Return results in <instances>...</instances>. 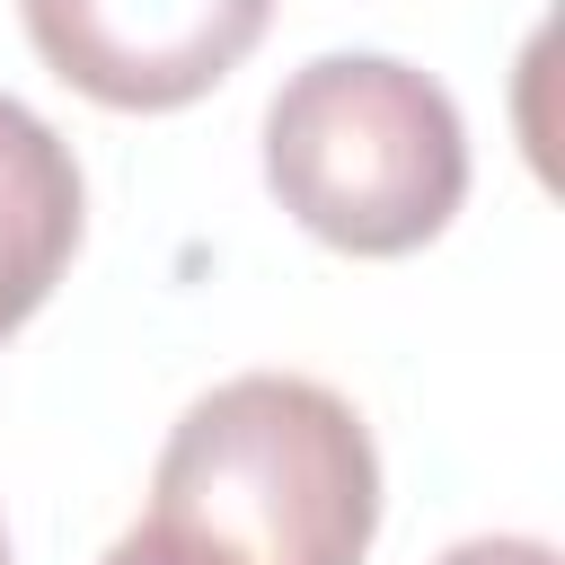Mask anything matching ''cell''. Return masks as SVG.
<instances>
[{
  "instance_id": "6",
  "label": "cell",
  "mask_w": 565,
  "mask_h": 565,
  "mask_svg": "<svg viewBox=\"0 0 565 565\" xmlns=\"http://www.w3.org/2000/svg\"><path fill=\"white\" fill-rule=\"evenodd\" d=\"M106 565H194V556H185V547H168V539L141 521V530H124V539L106 547Z\"/></svg>"
},
{
  "instance_id": "5",
  "label": "cell",
  "mask_w": 565,
  "mask_h": 565,
  "mask_svg": "<svg viewBox=\"0 0 565 565\" xmlns=\"http://www.w3.org/2000/svg\"><path fill=\"white\" fill-rule=\"evenodd\" d=\"M441 565H556L547 539H459Z\"/></svg>"
},
{
  "instance_id": "7",
  "label": "cell",
  "mask_w": 565,
  "mask_h": 565,
  "mask_svg": "<svg viewBox=\"0 0 565 565\" xmlns=\"http://www.w3.org/2000/svg\"><path fill=\"white\" fill-rule=\"evenodd\" d=\"M0 565H9V539H0Z\"/></svg>"
},
{
  "instance_id": "1",
  "label": "cell",
  "mask_w": 565,
  "mask_h": 565,
  "mask_svg": "<svg viewBox=\"0 0 565 565\" xmlns=\"http://www.w3.org/2000/svg\"><path fill=\"white\" fill-rule=\"evenodd\" d=\"M150 530L194 565H362L380 530V450L318 380H221L159 450Z\"/></svg>"
},
{
  "instance_id": "2",
  "label": "cell",
  "mask_w": 565,
  "mask_h": 565,
  "mask_svg": "<svg viewBox=\"0 0 565 565\" xmlns=\"http://www.w3.org/2000/svg\"><path fill=\"white\" fill-rule=\"evenodd\" d=\"M265 185L344 256L441 238L468 194V132L441 79L397 53H318L265 106Z\"/></svg>"
},
{
  "instance_id": "4",
  "label": "cell",
  "mask_w": 565,
  "mask_h": 565,
  "mask_svg": "<svg viewBox=\"0 0 565 565\" xmlns=\"http://www.w3.org/2000/svg\"><path fill=\"white\" fill-rule=\"evenodd\" d=\"M79 159L71 141L26 115L18 97H0V344L44 309V291L62 282L71 247H79Z\"/></svg>"
},
{
  "instance_id": "3",
  "label": "cell",
  "mask_w": 565,
  "mask_h": 565,
  "mask_svg": "<svg viewBox=\"0 0 565 565\" xmlns=\"http://www.w3.org/2000/svg\"><path fill=\"white\" fill-rule=\"evenodd\" d=\"M265 18L274 0H26V35L53 79L124 115H168L221 88L256 53Z\"/></svg>"
}]
</instances>
